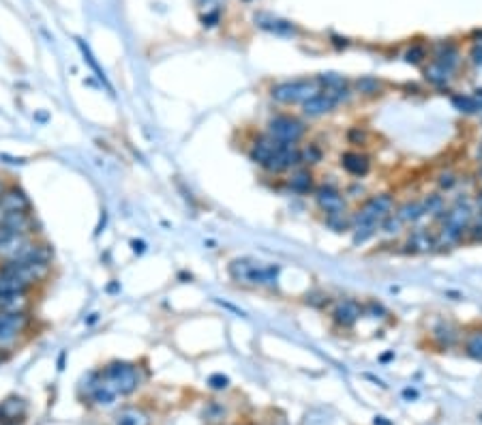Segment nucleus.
<instances>
[{
	"label": "nucleus",
	"mask_w": 482,
	"mask_h": 425,
	"mask_svg": "<svg viewBox=\"0 0 482 425\" xmlns=\"http://www.w3.org/2000/svg\"><path fill=\"white\" fill-rule=\"evenodd\" d=\"M141 382H144V367H139V363L114 359L80 378L78 397L97 408H110L118 397L135 393Z\"/></svg>",
	"instance_id": "1"
},
{
	"label": "nucleus",
	"mask_w": 482,
	"mask_h": 425,
	"mask_svg": "<svg viewBox=\"0 0 482 425\" xmlns=\"http://www.w3.org/2000/svg\"><path fill=\"white\" fill-rule=\"evenodd\" d=\"M397 202L392 193H375L363 200V204L352 212V243L363 245L380 232L382 221L395 212Z\"/></svg>",
	"instance_id": "2"
},
{
	"label": "nucleus",
	"mask_w": 482,
	"mask_h": 425,
	"mask_svg": "<svg viewBox=\"0 0 482 425\" xmlns=\"http://www.w3.org/2000/svg\"><path fill=\"white\" fill-rule=\"evenodd\" d=\"M227 275L231 281L251 288H275L279 279L277 264H266L255 258H234L227 264Z\"/></svg>",
	"instance_id": "3"
},
{
	"label": "nucleus",
	"mask_w": 482,
	"mask_h": 425,
	"mask_svg": "<svg viewBox=\"0 0 482 425\" xmlns=\"http://www.w3.org/2000/svg\"><path fill=\"white\" fill-rule=\"evenodd\" d=\"M37 316L32 312H3L0 314V354L20 348L34 331Z\"/></svg>",
	"instance_id": "4"
},
{
	"label": "nucleus",
	"mask_w": 482,
	"mask_h": 425,
	"mask_svg": "<svg viewBox=\"0 0 482 425\" xmlns=\"http://www.w3.org/2000/svg\"><path fill=\"white\" fill-rule=\"evenodd\" d=\"M319 80L315 78H294V80H281L271 86V99L281 105H302L307 99H311L315 93H319Z\"/></svg>",
	"instance_id": "5"
},
{
	"label": "nucleus",
	"mask_w": 482,
	"mask_h": 425,
	"mask_svg": "<svg viewBox=\"0 0 482 425\" xmlns=\"http://www.w3.org/2000/svg\"><path fill=\"white\" fill-rule=\"evenodd\" d=\"M307 131H309V125L305 120L294 114H285V112L273 114L266 122V133L283 142V144H300V142L305 140Z\"/></svg>",
	"instance_id": "6"
},
{
	"label": "nucleus",
	"mask_w": 482,
	"mask_h": 425,
	"mask_svg": "<svg viewBox=\"0 0 482 425\" xmlns=\"http://www.w3.org/2000/svg\"><path fill=\"white\" fill-rule=\"evenodd\" d=\"M352 88L347 91H330V88H319L311 99L302 103V116L305 118H321L332 114L341 103H347L352 97Z\"/></svg>",
	"instance_id": "7"
},
{
	"label": "nucleus",
	"mask_w": 482,
	"mask_h": 425,
	"mask_svg": "<svg viewBox=\"0 0 482 425\" xmlns=\"http://www.w3.org/2000/svg\"><path fill=\"white\" fill-rule=\"evenodd\" d=\"M17 212H32V202L20 185L7 183L3 193H0V224L17 215Z\"/></svg>",
	"instance_id": "8"
},
{
	"label": "nucleus",
	"mask_w": 482,
	"mask_h": 425,
	"mask_svg": "<svg viewBox=\"0 0 482 425\" xmlns=\"http://www.w3.org/2000/svg\"><path fill=\"white\" fill-rule=\"evenodd\" d=\"M365 316V305L356 298H338L330 303V320L336 329L349 331Z\"/></svg>",
	"instance_id": "9"
},
{
	"label": "nucleus",
	"mask_w": 482,
	"mask_h": 425,
	"mask_svg": "<svg viewBox=\"0 0 482 425\" xmlns=\"http://www.w3.org/2000/svg\"><path fill=\"white\" fill-rule=\"evenodd\" d=\"M428 338H431V344L439 352H446V350L455 348L461 342L463 333H461V329L455 323L446 320V318H437L435 325L431 327V331H428Z\"/></svg>",
	"instance_id": "10"
},
{
	"label": "nucleus",
	"mask_w": 482,
	"mask_h": 425,
	"mask_svg": "<svg viewBox=\"0 0 482 425\" xmlns=\"http://www.w3.org/2000/svg\"><path fill=\"white\" fill-rule=\"evenodd\" d=\"M313 198H315L317 208H319L321 212H324V215H328V212H341V210H347V202H345L343 191L338 189L336 185L324 183V185L315 187Z\"/></svg>",
	"instance_id": "11"
},
{
	"label": "nucleus",
	"mask_w": 482,
	"mask_h": 425,
	"mask_svg": "<svg viewBox=\"0 0 482 425\" xmlns=\"http://www.w3.org/2000/svg\"><path fill=\"white\" fill-rule=\"evenodd\" d=\"M338 164H341V168L354 176V179H363V176H367L371 172V157L365 153V151H358V149H352V151H345L341 157H338Z\"/></svg>",
	"instance_id": "12"
},
{
	"label": "nucleus",
	"mask_w": 482,
	"mask_h": 425,
	"mask_svg": "<svg viewBox=\"0 0 482 425\" xmlns=\"http://www.w3.org/2000/svg\"><path fill=\"white\" fill-rule=\"evenodd\" d=\"M28 415V404L20 395H9L0 402V423L20 425Z\"/></svg>",
	"instance_id": "13"
},
{
	"label": "nucleus",
	"mask_w": 482,
	"mask_h": 425,
	"mask_svg": "<svg viewBox=\"0 0 482 425\" xmlns=\"http://www.w3.org/2000/svg\"><path fill=\"white\" fill-rule=\"evenodd\" d=\"M285 185H288V189L296 193V196H309L317 187L313 170L305 166H298L296 170H292L288 179H285Z\"/></svg>",
	"instance_id": "14"
},
{
	"label": "nucleus",
	"mask_w": 482,
	"mask_h": 425,
	"mask_svg": "<svg viewBox=\"0 0 482 425\" xmlns=\"http://www.w3.org/2000/svg\"><path fill=\"white\" fill-rule=\"evenodd\" d=\"M34 294H37V290L0 292V314L3 312H32Z\"/></svg>",
	"instance_id": "15"
},
{
	"label": "nucleus",
	"mask_w": 482,
	"mask_h": 425,
	"mask_svg": "<svg viewBox=\"0 0 482 425\" xmlns=\"http://www.w3.org/2000/svg\"><path fill=\"white\" fill-rule=\"evenodd\" d=\"M255 24L262 30H268V32L277 34V37H292V34L298 32V28L292 22H285V20H281V17H275L271 13H257L255 15Z\"/></svg>",
	"instance_id": "16"
},
{
	"label": "nucleus",
	"mask_w": 482,
	"mask_h": 425,
	"mask_svg": "<svg viewBox=\"0 0 482 425\" xmlns=\"http://www.w3.org/2000/svg\"><path fill=\"white\" fill-rule=\"evenodd\" d=\"M405 247H409L407 254H426L435 250V232H428L426 228H416L409 232Z\"/></svg>",
	"instance_id": "17"
},
{
	"label": "nucleus",
	"mask_w": 482,
	"mask_h": 425,
	"mask_svg": "<svg viewBox=\"0 0 482 425\" xmlns=\"http://www.w3.org/2000/svg\"><path fill=\"white\" fill-rule=\"evenodd\" d=\"M431 61L437 63V65H441V67H446V69L455 71L457 65H459V50H457V45L450 43V41H441V43H437V45L433 47Z\"/></svg>",
	"instance_id": "18"
},
{
	"label": "nucleus",
	"mask_w": 482,
	"mask_h": 425,
	"mask_svg": "<svg viewBox=\"0 0 482 425\" xmlns=\"http://www.w3.org/2000/svg\"><path fill=\"white\" fill-rule=\"evenodd\" d=\"M452 74H455V71L446 69V67H441V65H437L433 61L428 65H424V69H422L424 80L433 88H448V84L452 82Z\"/></svg>",
	"instance_id": "19"
},
{
	"label": "nucleus",
	"mask_w": 482,
	"mask_h": 425,
	"mask_svg": "<svg viewBox=\"0 0 482 425\" xmlns=\"http://www.w3.org/2000/svg\"><path fill=\"white\" fill-rule=\"evenodd\" d=\"M352 86L360 97H369V99L382 97L384 91H386V82L380 80V78H375V76H363L356 82H352Z\"/></svg>",
	"instance_id": "20"
},
{
	"label": "nucleus",
	"mask_w": 482,
	"mask_h": 425,
	"mask_svg": "<svg viewBox=\"0 0 482 425\" xmlns=\"http://www.w3.org/2000/svg\"><path fill=\"white\" fill-rule=\"evenodd\" d=\"M114 423L116 425H150L152 419L144 408H139V406H124V408L116 413Z\"/></svg>",
	"instance_id": "21"
},
{
	"label": "nucleus",
	"mask_w": 482,
	"mask_h": 425,
	"mask_svg": "<svg viewBox=\"0 0 482 425\" xmlns=\"http://www.w3.org/2000/svg\"><path fill=\"white\" fill-rule=\"evenodd\" d=\"M395 212H397V217H399L405 226L416 224L418 219H422V217H424L422 200H407L405 204L397 206V208H395Z\"/></svg>",
	"instance_id": "22"
},
{
	"label": "nucleus",
	"mask_w": 482,
	"mask_h": 425,
	"mask_svg": "<svg viewBox=\"0 0 482 425\" xmlns=\"http://www.w3.org/2000/svg\"><path fill=\"white\" fill-rule=\"evenodd\" d=\"M463 340V350H466L468 357L482 361V329H470L466 331V338Z\"/></svg>",
	"instance_id": "23"
},
{
	"label": "nucleus",
	"mask_w": 482,
	"mask_h": 425,
	"mask_svg": "<svg viewBox=\"0 0 482 425\" xmlns=\"http://www.w3.org/2000/svg\"><path fill=\"white\" fill-rule=\"evenodd\" d=\"M321 159H324V149L319 142H307L305 146H300V166L313 168L321 164Z\"/></svg>",
	"instance_id": "24"
},
{
	"label": "nucleus",
	"mask_w": 482,
	"mask_h": 425,
	"mask_svg": "<svg viewBox=\"0 0 482 425\" xmlns=\"http://www.w3.org/2000/svg\"><path fill=\"white\" fill-rule=\"evenodd\" d=\"M326 228H330L332 232H349L352 230V212L341 210V212H328L324 215Z\"/></svg>",
	"instance_id": "25"
},
{
	"label": "nucleus",
	"mask_w": 482,
	"mask_h": 425,
	"mask_svg": "<svg viewBox=\"0 0 482 425\" xmlns=\"http://www.w3.org/2000/svg\"><path fill=\"white\" fill-rule=\"evenodd\" d=\"M204 423L206 425H221L227 417V411H225V406L219 404V402H210L206 408H204Z\"/></svg>",
	"instance_id": "26"
},
{
	"label": "nucleus",
	"mask_w": 482,
	"mask_h": 425,
	"mask_svg": "<svg viewBox=\"0 0 482 425\" xmlns=\"http://www.w3.org/2000/svg\"><path fill=\"white\" fill-rule=\"evenodd\" d=\"M76 43H78V47H80V52H82V56H84V63H88V67H91L93 71H95V76L101 80V84H105L107 86V91H112V86L107 84V80H105V76H103V71H101V67L97 65V61H95V56H93V52L88 50V45L82 41V39H76Z\"/></svg>",
	"instance_id": "27"
},
{
	"label": "nucleus",
	"mask_w": 482,
	"mask_h": 425,
	"mask_svg": "<svg viewBox=\"0 0 482 425\" xmlns=\"http://www.w3.org/2000/svg\"><path fill=\"white\" fill-rule=\"evenodd\" d=\"M369 140H371V131L367 127H352L347 131V142L354 146V149H365L369 146Z\"/></svg>",
	"instance_id": "28"
},
{
	"label": "nucleus",
	"mask_w": 482,
	"mask_h": 425,
	"mask_svg": "<svg viewBox=\"0 0 482 425\" xmlns=\"http://www.w3.org/2000/svg\"><path fill=\"white\" fill-rule=\"evenodd\" d=\"M305 303L311 305V307H317V309H324V307H328L332 303V298L324 290H313V292H307Z\"/></svg>",
	"instance_id": "29"
},
{
	"label": "nucleus",
	"mask_w": 482,
	"mask_h": 425,
	"mask_svg": "<svg viewBox=\"0 0 482 425\" xmlns=\"http://www.w3.org/2000/svg\"><path fill=\"white\" fill-rule=\"evenodd\" d=\"M426 58H428V52H426V47L422 43H414L412 47L405 52V61L409 65H422Z\"/></svg>",
	"instance_id": "30"
},
{
	"label": "nucleus",
	"mask_w": 482,
	"mask_h": 425,
	"mask_svg": "<svg viewBox=\"0 0 482 425\" xmlns=\"http://www.w3.org/2000/svg\"><path fill=\"white\" fill-rule=\"evenodd\" d=\"M363 305H365V316L375 318V320H384V318L390 316V312L382 303H378V301H367Z\"/></svg>",
	"instance_id": "31"
},
{
	"label": "nucleus",
	"mask_w": 482,
	"mask_h": 425,
	"mask_svg": "<svg viewBox=\"0 0 482 425\" xmlns=\"http://www.w3.org/2000/svg\"><path fill=\"white\" fill-rule=\"evenodd\" d=\"M221 22V11L214 7V9H208L204 15H202V26L204 28H212V26H217Z\"/></svg>",
	"instance_id": "32"
},
{
	"label": "nucleus",
	"mask_w": 482,
	"mask_h": 425,
	"mask_svg": "<svg viewBox=\"0 0 482 425\" xmlns=\"http://www.w3.org/2000/svg\"><path fill=\"white\" fill-rule=\"evenodd\" d=\"M437 185H439V189H441V191H450V189L457 185L455 174H452V172H444V174H439Z\"/></svg>",
	"instance_id": "33"
},
{
	"label": "nucleus",
	"mask_w": 482,
	"mask_h": 425,
	"mask_svg": "<svg viewBox=\"0 0 482 425\" xmlns=\"http://www.w3.org/2000/svg\"><path fill=\"white\" fill-rule=\"evenodd\" d=\"M208 384H210V389H214V391H223V389L229 386V380L223 374H214V376L208 378Z\"/></svg>",
	"instance_id": "34"
},
{
	"label": "nucleus",
	"mask_w": 482,
	"mask_h": 425,
	"mask_svg": "<svg viewBox=\"0 0 482 425\" xmlns=\"http://www.w3.org/2000/svg\"><path fill=\"white\" fill-rule=\"evenodd\" d=\"M214 3H217V0H195V5H198L200 9H214Z\"/></svg>",
	"instance_id": "35"
},
{
	"label": "nucleus",
	"mask_w": 482,
	"mask_h": 425,
	"mask_svg": "<svg viewBox=\"0 0 482 425\" xmlns=\"http://www.w3.org/2000/svg\"><path fill=\"white\" fill-rule=\"evenodd\" d=\"M131 245H133V252H139V254L144 252V243H141V241H133Z\"/></svg>",
	"instance_id": "36"
},
{
	"label": "nucleus",
	"mask_w": 482,
	"mask_h": 425,
	"mask_svg": "<svg viewBox=\"0 0 482 425\" xmlns=\"http://www.w3.org/2000/svg\"><path fill=\"white\" fill-rule=\"evenodd\" d=\"M5 185H7V183H5L3 179H0V193H3V189H5Z\"/></svg>",
	"instance_id": "37"
}]
</instances>
